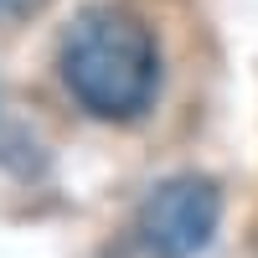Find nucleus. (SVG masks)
Here are the masks:
<instances>
[{"instance_id":"f03ea898","label":"nucleus","mask_w":258,"mask_h":258,"mask_svg":"<svg viewBox=\"0 0 258 258\" xmlns=\"http://www.w3.org/2000/svg\"><path fill=\"white\" fill-rule=\"evenodd\" d=\"M222 227V191L207 176H170L140 202V248L150 258H197Z\"/></svg>"},{"instance_id":"7ed1b4c3","label":"nucleus","mask_w":258,"mask_h":258,"mask_svg":"<svg viewBox=\"0 0 258 258\" xmlns=\"http://www.w3.org/2000/svg\"><path fill=\"white\" fill-rule=\"evenodd\" d=\"M41 6V0H0V21H21V16H31Z\"/></svg>"},{"instance_id":"f257e3e1","label":"nucleus","mask_w":258,"mask_h":258,"mask_svg":"<svg viewBox=\"0 0 258 258\" xmlns=\"http://www.w3.org/2000/svg\"><path fill=\"white\" fill-rule=\"evenodd\" d=\"M62 83L93 119H140L160 88L155 31L124 6L83 11L62 36Z\"/></svg>"}]
</instances>
